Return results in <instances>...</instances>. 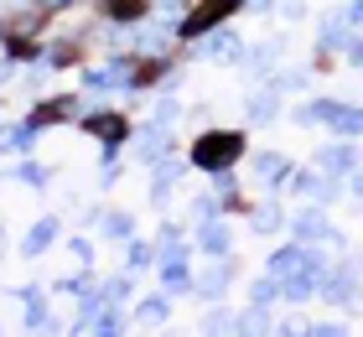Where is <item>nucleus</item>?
<instances>
[{"label": "nucleus", "instance_id": "obj_1", "mask_svg": "<svg viewBox=\"0 0 363 337\" xmlns=\"http://www.w3.org/2000/svg\"><path fill=\"white\" fill-rule=\"evenodd\" d=\"M239 150H244L239 135H203L197 150H192V161L203 166V172H228V166L239 161Z\"/></svg>", "mask_w": 363, "mask_h": 337}, {"label": "nucleus", "instance_id": "obj_2", "mask_svg": "<svg viewBox=\"0 0 363 337\" xmlns=\"http://www.w3.org/2000/svg\"><path fill=\"white\" fill-rule=\"evenodd\" d=\"M234 6H239V0H203V6L187 16V26H182V31H187V37H203V31H208L213 21H223V16L234 11Z\"/></svg>", "mask_w": 363, "mask_h": 337}, {"label": "nucleus", "instance_id": "obj_3", "mask_svg": "<svg viewBox=\"0 0 363 337\" xmlns=\"http://www.w3.org/2000/svg\"><path fill=\"white\" fill-rule=\"evenodd\" d=\"M322 125H333L342 135H358L363 130V109H353V104H322Z\"/></svg>", "mask_w": 363, "mask_h": 337}, {"label": "nucleus", "instance_id": "obj_4", "mask_svg": "<svg viewBox=\"0 0 363 337\" xmlns=\"http://www.w3.org/2000/svg\"><path fill=\"white\" fill-rule=\"evenodd\" d=\"M317 161H322V172H327V177H342V172H353V161H358V156H353L348 145H327Z\"/></svg>", "mask_w": 363, "mask_h": 337}, {"label": "nucleus", "instance_id": "obj_5", "mask_svg": "<svg viewBox=\"0 0 363 337\" xmlns=\"http://www.w3.org/2000/svg\"><path fill=\"white\" fill-rule=\"evenodd\" d=\"M89 130L99 135V140H104V145H114V140H125V120H120V114H94V120H89Z\"/></svg>", "mask_w": 363, "mask_h": 337}, {"label": "nucleus", "instance_id": "obj_6", "mask_svg": "<svg viewBox=\"0 0 363 337\" xmlns=\"http://www.w3.org/2000/svg\"><path fill=\"white\" fill-rule=\"evenodd\" d=\"M322 296L348 306V301H353V270H342V275H327V280H322Z\"/></svg>", "mask_w": 363, "mask_h": 337}, {"label": "nucleus", "instance_id": "obj_7", "mask_svg": "<svg viewBox=\"0 0 363 337\" xmlns=\"http://www.w3.org/2000/svg\"><path fill=\"white\" fill-rule=\"evenodd\" d=\"M239 47H234V37L228 31H213L208 42H197V57H234Z\"/></svg>", "mask_w": 363, "mask_h": 337}, {"label": "nucleus", "instance_id": "obj_8", "mask_svg": "<svg viewBox=\"0 0 363 337\" xmlns=\"http://www.w3.org/2000/svg\"><path fill=\"white\" fill-rule=\"evenodd\" d=\"M135 150H140V156H167V125H151V130H145L140 135V140H135Z\"/></svg>", "mask_w": 363, "mask_h": 337}, {"label": "nucleus", "instance_id": "obj_9", "mask_svg": "<svg viewBox=\"0 0 363 337\" xmlns=\"http://www.w3.org/2000/svg\"><path fill=\"white\" fill-rule=\"evenodd\" d=\"M327 233V218H322V208H311V213H301L296 218V239H322Z\"/></svg>", "mask_w": 363, "mask_h": 337}, {"label": "nucleus", "instance_id": "obj_10", "mask_svg": "<svg viewBox=\"0 0 363 337\" xmlns=\"http://www.w3.org/2000/svg\"><path fill=\"white\" fill-rule=\"evenodd\" d=\"M52 239H57V223H52V218H47V223H37V228L26 233V255H42V249L52 244Z\"/></svg>", "mask_w": 363, "mask_h": 337}, {"label": "nucleus", "instance_id": "obj_11", "mask_svg": "<svg viewBox=\"0 0 363 337\" xmlns=\"http://www.w3.org/2000/svg\"><path fill=\"white\" fill-rule=\"evenodd\" d=\"M255 172L265 182H280L286 177V156H275V150H265V156H255Z\"/></svg>", "mask_w": 363, "mask_h": 337}, {"label": "nucleus", "instance_id": "obj_12", "mask_svg": "<svg viewBox=\"0 0 363 337\" xmlns=\"http://www.w3.org/2000/svg\"><path fill=\"white\" fill-rule=\"evenodd\" d=\"M291 192H296V197L322 202V197H327V182H322V177H291Z\"/></svg>", "mask_w": 363, "mask_h": 337}, {"label": "nucleus", "instance_id": "obj_13", "mask_svg": "<svg viewBox=\"0 0 363 337\" xmlns=\"http://www.w3.org/2000/svg\"><path fill=\"white\" fill-rule=\"evenodd\" d=\"M203 249H208V255H228V228L223 223H208L203 228Z\"/></svg>", "mask_w": 363, "mask_h": 337}, {"label": "nucleus", "instance_id": "obj_14", "mask_svg": "<svg viewBox=\"0 0 363 337\" xmlns=\"http://www.w3.org/2000/svg\"><path fill=\"white\" fill-rule=\"evenodd\" d=\"M250 223H255L259 233H270V228H280V208H275V202H259V208H255V218H250Z\"/></svg>", "mask_w": 363, "mask_h": 337}, {"label": "nucleus", "instance_id": "obj_15", "mask_svg": "<svg viewBox=\"0 0 363 337\" xmlns=\"http://www.w3.org/2000/svg\"><path fill=\"white\" fill-rule=\"evenodd\" d=\"M223 285H228V270L218 265V270H208V275L197 280V291H203V296H223Z\"/></svg>", "mask_w": 363, "mask_h": 337}, {"label": "nucleus", "instance_id": "obj_16", "mask_svg": "<svg viewBox=\"0 0 363 337\" xmlns=\"http://www.w3.org/2000/svg\"><path fill=\"white\" fill-rule=\"evenodd\" d=\"M135 47H140V53H161V47H167V31H140V37H135Z\"/></svg>", "mask_w": 363, "mask_h": 337}, {"label": "nucleus", "instance_id": "obj_17", "mask_svg": "<svg viewBox=\"0 0 363 337\" xmlns=\"http://www.w3.org/2000/svg\"><path fill=\"white\" fill-rule=\"evenodd\" d=\"M250 109H255V120H270V114L280 109V99H275V89H270V94H259V99H255Z\"/></svg>", "mask_w": 363, "mask_h": 337}, {"label": "nucleus", "instance_id": "obj_18", "mask_svg": "<svg viewBox=\"0 0 363 337\" xmlns=\"http://www.w3.org/2000/svg\"><path fill=\"white\" fill-rule=\"evenodd\" d=\"M275 62V47H259V53L250 57V67H255V73H265V67Z\"/></svg>", "mask_w": 363, "mask_h": 337}, {"label": "nucleus", "instance_id": "obj_19", "mask_svg": "<svg viewBox=\"0 0 363 337\" xmlns=\"http://www.w3.org/2000/svg\"><path fill=\"white\" fill-rule=\"evenodd\" d=\"M161 316H167V306H161V301H145V306H140V322H161Z\"/></svg>", "mask_w": 363, "mask_h": 337}, {"label": "nucleus", "instance_id": "obj_20", "mask_svg": "<svg viewBox=\"0 0 363 337\" xmlns=\"http://www.w3.org/2000/svg\"><path fill=\"white\" fill-rule=\"evenodd\" d=\"M265 301H275V280H259L255 285V306H265Z\"/></svg>", "mask_w": 363, "mask_h": 337}, {"label": "nucleus", "instance_id": "obj_21", "mask_svg": "<svg viewBox=\"0 0 363 337\" xmlns=\"http://www.w3.org/2000/svg\"><path fill=\"white\" fill-rule=\"evenodd\" d=\"M156 125H167V130H172V125H177V109H172V104H161V109H156Z\"/></svg>", "mask_w": 363, "mask_h": 337}, {"label": "nucleus", "instance_id": "obj_22", "mask_svg": "<svg viewBox=\"0 0 363 337\" xmlns=\"http://www.w3.org/2000/svg\"><path fill=\"white\" fill-rule=\"evenodd\" d=\"M353 192H358V197H363V172H353Z\"/></svg>", "mask_w": 363, "mask_h": 337}, {"label": "nucleus", "instance_id": "obj_23", "mask_svg": "<svg viewBox=\"0 0 363 337\" xmlns=\"http://www.w3.org/2000/svg\"><path fill=\"white\" fill-rule=\"evenodd\" d=\"M255 6H259V11H265V6H275V0H255Z\"/></svg>", "mask_w": 363, "mask_h": 337}, {"label": "nucleus", "instance_id": "obj_24", "mask_svg": "<svg viewBox=\"0 0 363 337\" xmlns=\"http://www.w3.org/2000/svg\"><path fill=\"white\" fill-rule=\"evenodd\" d=\"M353 57H358V62H363V47H358V53H353Z\"/></svg>", "mask_w": 363, "mask_h": 337}]
</instances>
